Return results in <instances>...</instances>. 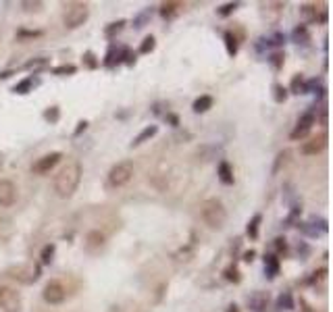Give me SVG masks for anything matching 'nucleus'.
<instances>
[{
	"label": "nucleus",
	"mask_w": 333,
	"mask_h": 312,
	"mask_svg": "<svg viewBox=\"0 0 333 312\" xmlns=\"http://www.w3.org/2000/svg\"><path fill=\"white\" fill-rule=\"evenodd\" d=\"M15 200H17V187H15V183L9 181V179H3V181H0V206L9 208V206L15 204Z\"/></svg>",
	"instance_id": "12"
},
{
	"label": "nucleus",
	"mask_w": 333,
	"mask_h": 312,
	"mask_svg": "<svg viewBox=\"0 0 333 312\" xmlns=\"http://www.w3.org/2000/svg\"><path fill=\"white\" fill-rule=\"evenodd\" d=\"M275 308H277L279 312H283V310H294V296H292L290 291H283L281 296L277 298Z\"/></svg>",
	"instance_id": "19"
},
{
	"label": "nucleus",
	"mask_w": 333,
	"mask_h": 312,
	"mask_svg": "<svg viewBox=\"0 0 333 312\" xmlns=\"http://www.w3.org/2000/svg\"><path fill=\"white\" fill-rule=\"evenodd\" d=\"M83 65L87 69H98L100 67V61L96 59V55H94L92 50H87V52H83Z\"/></svg>",
	"instance_id": "31"
},
{
	"label": "nucleus",
	"mask_w": 333,
	"mask_h": 312,
	"mask_svg": "<svg viewBox=\"0 0 333 312\" xmlns=\"http://www.w3.org/2000/svg\"><path fill=\"white\" fill-rule=\"evenodd\" d=\"M292 38H294L296 44H306V42H310V36H308L306 25H298V27L294 29V33H292Z\"/></svg>",
	"instance_id": "24"
},
{
	"label": "nucleus",
	"mask_w": 333,
	"mask_h": 312,
	"mask_svg": "<svg viewBox=\"0 0 333 312\" xmlns=\"http://www.w3.org/2000/svg\"><path fill=\"white\" fill-rule=\"evenodd\" d=\"M133 163L131 161H121L117 163L107 175V185L111 189H117V187H123L127 185L131 179H133Z\"/></svg>",
	"instance_id": "4"
},
{
	"label": "nucleus",
	"mask_w": 333,
	"mask_h": 312,
	"mask_svg": "<svg viewBox=\"0 0 333 312\" xmlns=\"http://www.w3.org/2000/svg\"><path fill=\"white\" fill-rule=\"evenodd\" d=\"M87 17H90V5L87 3H71V5L65 7L63 23L67 29H77L87 21Z\"/></svg>",
	"instance_id": "3"
},
{
	"label": "nucleus",
	"mask_w": 333,
	"mask_h": 312,
	"mask_svg": "<svg viewBox=\"0 0 333 312\" xmlns=\"http://www.w3.org/2000/svg\"><path fill=\"white\" fill-rule=\"evenodd\" d=\"M314 121H317L314 113H312V111H306L300 119H298V123H296V127L292 129L290 137H292L294 142H298V140H304V137L310 133V129H312V125H314Z\"/></svg>",
	"instance_id": "7"
},
{
	"label": "nucleus",
	"mask_w": 333,
	"mask_h": 312,
	"mask_svg": "<svg viewBox=\"0 0 333 312\" xmlns=\"http://www.w3.org/2000/svg\"><path fill=\"white\" fill-rule=\"evenodd\" d=\"M81 165L79 163H67L57 175H55V192L59 198H71L81 181Z\"/></svg>",
	"instance_id": "1"
},
{
	"label": "nucleus",
	"mask_w": 333,
	"mask_h": 312,
	"mask_svg": "<svg viewBox=\"0 0 333 312\" xmlns=\"http://www.w3.org/2000/svg\"><path fill=\"white\" fill-rule=\"evenodd\" d=\"M75 71H77L75 65H61V67L52 69V73H55V75H73Z\"/></svg>",
	"instance_id": "34"
},
{
	"label": "nucleus",
	"mask_w": 333,
	"mask_h": 312,
	"mask_svg": "<svg viewBox=\"0 0 333 312\" xmlns=\"http://www.w3.org/2000/svg\"><path fill=\"white\" fill-rule=\"evenodd\" d=\"M0 308L5 312H21V293L9 285H0Z\"/></svg>",
	"instance_id": "5"
},
{
	"label": "nucleus",
	"mask_w": 333,
	"mask_h": 312,
	"mask_svg": "<svg viewBox=\"0 0 333 312\" xmlns=\"http://www.w3.org/2000/svg\"><path fill=\"white\" fill-rule=\"evenodd\" d=\"M150 19V11H144V13H139L135 19H133V27L139 29V27H144V23Z\"/></svg>",
	"instance_id": "36"
},
{
	"label": "nucleus",
	"mask_w": 333,
	"mask_h": 312,
	"mask_svg": "<svg viewBox=\"0 0 333 312\" xmlns=\"http://www.w3.org/2000/svg\"><path fill=\"white\" fill-rule=\"evenodd\" d=\"M300 15L304 17V19L306 21H319V17H317V7H314V5H302L300 7Z\"/></svg>",
	"instance_id": "26"
},
{
	"label": "nucleus",
	"mask_w": 333,
	"mask_h": 312,
	"mask_svg": "<svg viewBox=\"0 0 333 312\" xmlns=\"http://www.w3.org/2000/svg\"><path fill=\"white\" fill-rule=\"evenodd\" d=\"M63 159L61 152H50V154H44L40 156V159L31 165V173H36V175H46V173H50L52 169H55Z\"/></svg>",
	"instance_id": "8"
},
{
	"label": "nucleus",
	"mask_w": 333,
	"mask_h": 312,
	"mask_svg": "<svg viewBox=\"0 0 333 312\" xmlns=\"http://www.w3.org/2000/svg\"><path fill=\"white\" fill-rule=\"evenodd\" d=\"M200 217L210 229H223L227 221V211L219 198H208L200 204Z\"/></svg>",
	"instance_id": "2"
},
{
	"label": "nucleus",
	"mask_w": 333,
	"mask_h": 312,
	"mask_svg": "<svg viewBox=\"0 0 333 312\" xmlns=\"http://www.w3.org/2000/svg\"><path fill=\"white\" fill-rule=\"evenodd\" d=\"M123 27H125V19H119V21L111 23L107 29H104V36H107V38H115L117 33H119L121 29H123Z\"/></svg>",
	"instance_id": "28"
},
{
	"label": "nucleus",
	"mask_w": 333,
	"mask_h": 312,
	"mask_svg": "<svg viewBox=\"0 0 333 312\" xmlns=\"http://www.w3.org/2000/svg\"><path fill=\"white\" fill-rule=\"evenodd\" d=\"M227 312H240L237 304H229V308H227Z\"/></svg>",
	"instance_id": "43"
},
{
	"label": "nucleus",
	"mask_w": 333,
	"mask_h": 312,
	"mask_svg": "<svg viewBox=\"0 0 333 312\" xmlns=\"http://www.w3.org/2000/svg\"><path fill=\"white\" fill-rule=\"evenodd\" d=\"M254 256H256V252H254V250L244 252V263H252V260H254Z\"/></svg>",
	"instance_id": "41"
},
{
	"label": "nucleus",
	"mask_w": 333,
	"mask_h": 312,
	"mask_svg": "<svg viewBox=\"0 0 333 312\" xmlns=\"http://www.w3.org/2000/svg\"><path fill=\"white\" fill-rule=\"evenodd\" d=\"M55 252H57V246L55 244H46L40 252V263L42 265H50L52 260H55Z\"/></svg>",
	"instance_id": "23"
},
{
	"label": "nucleus",
	"mask_w": 333,
	"mask_h": 312,
	"mask_svg": "<svg viewBox=\"0 0 333 312\" xmlns=\"http://www.w3.org/2000/svg\"><path fill=\"white\" fill-rule=\"evenodd\" d=\"M42 298H44V302L50 304V306H59V304H63L65 298H67V289H65V285H63L61 281H48V283L44 285Z\"/></svg>",
	"instance_id": "6"
},
{
	"label": "nucleus",
	"mask_w": 333,
	"mask_h": 312,
	"mask_svg": "<svg viewBox=\"0 0 333 312\" xmlns=\"http://www.w3.org/2000/svg\"><path fill=\"white\" fill-rule=\"evenodd\" d=\"M279 269H281V265H279V258L275 254H267L265 256V275L269 277V279H275V277L279 275Z\"/></svg>",
	"instance_id": "16"
},
{
	"label": "nucleus",
	"mask_w": 333,
	"mask_h": 312,
	"mask_svg": "<svg viewBox=\"0 0 333 312\" xmlns=\"http://www.w3.org/2000/svg\"><path fill=\"white\" fill-rule=\"evenodd\" d=\"M269 63L273 65L275 71H279V69L283 67V63H286V55H283V52H273V55L269 57Z\"/></svg>",
	"instance_id": "32"
},
{
	"label": "nucleus",
	"mask_w": 333,
	"mask_h": 312,
	"mask_svg": "<svg viewBox=\"0 0 333 312\" xmlns=\"http://www.w3.org/2000/svg\"><path fill=\"white\" fill-rule=\"evenodd\" d=\"M11 277L21 283H33L40 277V267H33V265H23V267H17L11 269Z\"/></svg>",
	"instance_id": "10"
},
{
	"label": "nucleus",
	"mask_w": 333,
	"mask_h": 312,
	"mask_svg": "<svg viewBox=\"0 0 333 312\" xmlns=\"http://www.w3.org/2000/svg\"><path fill=\"white\" fill-rule=\"evenodd\" d=\"M325 146H327V133H319V135L310 137L308 142H304L300 152L304 156H317V154H321L325 150Z\"/></svg>",
	"instance_id": "11"
},
{
	"label": "nucleus",
	"mask_w": 333,
	"mask_h": 312,
	"mask_svg": "<svg viewBox=\"0 0 333 312\" xmlns=\"http://www.w3.org/2000/svg\"><path fill=\"white\" fill-rule=\"evenodd\" d=\"M286 159H288V152H279L277 154V163H275V167H273V175L279 171V167H281V163H286Z\"/></svg>",
	"instance_id": "39"
},
{
	"label": "nucleus",
	"mask_w": 333,
	"mask_h": 312,
	"mask_svg": "<svg viewBox=\"0 0 333 312\" xmlns=\"http://www.w3.org/2000/svg\"><path fill=\"white\" fill-rule=\"evenodd\" d=\"M42 31H29V29H19L17 31V38L23 40V38H40Z\"/></svg>",
	"instance_id": "37"
},
{
	"label": "nucleus",
	"mask_w": 333,
	"mask_h": 312,
	"mask_svg": "<svg viewBox=\"0 0 333 312\" xmlns=\"http://www.w3.org/2000/svg\"><path fill=\"white\" fill-rule=\"evenodd\" d=\"M181 9H183L181 3H165V5H161V15L165 19H173L175 15H179Z\"/></svg>",
	"instance_id": "20"
},
{
	"label": "nucleus",
	"mask_w": 333,
	"mask_h": 312,
	"mask_svg": "<svg viewBox=\"0 0 333 312\" xmlns=\"http://www.w3.org/2000/svg\"><path fill=\"white\" fill-rule=\"evenodd\" d=\"M156 48V40L154 36H146L142 40V44H139V55H150V52Z\"/></svg>",
	"instance_id": "29"
},
{
	"label": "nucleus",
	"mask_w": 333,
	"mask_h": 312,
	"mask_svg": "<svg viewBox=\"0 0 333 312\" xmlns=\"http://www.w3.org/2000/svg\"><path fill=\"white\" fill-rule=\"evenodd\" d=\"M59 117H61V109H59V107H50V109L44 113V119L48 121V123H57Z\"/></svg>",
	"instance_id": "35"
},
{
	"label": "nucleus",
	"mask_w": 333,
	"mask_h": 312,
	"mask_svg": "<svg viewBox=\"0 0 333 312\" xmlns=\"http://www.w3.org/2000/svg\"><path fill=\"white\" fill-rule=\"evenodd\" d=\"M275 250H277L279 254H286V252H288V239H286V237H277V239H275Z\"/></svg>",
	"instance_id": "38"
},
{
	"label": "nucleus",
	"mask_w": 333,
	"mask_h": 312,
	"mask_svg": "<svg viewBox=\"0 0 333 312\" xmlns=\"http://www.w3.org/2000/svg\"><path fill=\"white\" fill-rule=\"evenodd\" d=\"M31 88H33V79H31V77H25V79H21L19 83L15 85V88H13V92H15V94H21V96H23V94H29V92H31Z\"/></svg>",
	"instance_id": "27"
},
{
	"label": "nucleus",
	"mask_w": 333,
	"mask_h": 312,
	"mask_svg": "<svg viewBox=\"0 0 333 312\" xmlns=\"http://www.w3.org/2000/svg\"><path fill=\"white\" fill-rule=\"evenodd\" d=\"M87 129V121H79L77 123V129H75V135H79L81 131H85Z\"/></svg>",
	"instance_id": "42"
},
{
	"label": "nucleus",
	"mask_w": 333,
	"mask_h": 312,
	"mask_svg": "<svg viewBox=\"0 0 333 312\" xmlns=\"http://www.w3.org/2000/svg\"><path fill=\"white\" fill-rule=\"evenodd\" d=\"M217 175H219V181H221L223 185H231V183L235 181V177H233V169H231V165L227 163V161H221V163H219Z\"/></svg>",
	"instance_id": "13"
},
{
	"label": "nucleus",
	"mask_w": 333,
	"mask_h": 312,
	"mask_svg": "<svg viewBox=\"0 0 333 312\" xmlns=\"http://www.w3.org/2000/svg\"><path fill=\"white\" fill-rule=\"evenodd\" d=\"M288 88H283L281 83H273V100L277 102V104H283L286 100H288Z\"/></svg>",
	"instance_id": "25"
},
{
	"label": "nucleus",
	"mask_w": 333,
	"mask_h": 312,
	"mask_svg": "<svg viewBox=\"0 0 333 312\" xmlns=\"http://www.w3.org/2000/svg\"><path fill=\"white\" fill-rule=\"evenodd\" d=\"M159 133V125H148V127H144L142 131H139L135 137H133V142H131V148H135V146H142L144 142H148V140H152V137Z\"/></svg>",
	"instance_id": "14"
},
{
	"label": "nucleus",
	"mask_w": 333,
	"mask_h": 312,
	"mask_svg": "<svg viewBox=\"0 0 333 312\" xmlns=\"http://www.w3.org/2000/svg\"><path fill=\"white\" fill-rule=\"evenodd\" d=\"M260 223H262V215H258V213H256V215L248 221V229H246V233H248V237H250V239H258Z\"/></svg>",
	"instance_id": "21"
},
{
	"label": "nucleus",
	"mask_w": 333,
	"mask_h": 312,
	"mask_svg": "<svg viewBox=\"0 0 333 312\" xmlns=\"http://www.w3.org/2000/svg\"><path fill=\"white\" fill-rule=\"evenodd\" d=\"M223 275H225V279H227V281H231V283H240V281H242L240 271H237L235 267H227V269L223 271Z\"/></svg>",
	"instance_id": "33"
},
{
	"label": "nucleus",
	"mask_w": 333,
	"mask_h": 312,
	"mask_svg": "<svg viewBox=\"0 0 333 312\" xmlns=\"http://www.w3.org/2000/svg\"><path fill=\"white\" fill-rule=\"evenodd\" d=\"M213 104H215V100H213V96H200V98H196L194 100V104H192V111H194L196 115H202V113H206V111H210L213 109Z\"/></svg>",
	"instance_id": "17"
},
{
	"label": "nucleus",
	"mask_w": 333,
	"mask_h": 312,
	"mask_svg": "<svg viewBox=\"0 0 333 312\" xmlns=\"http://www.w3.org/2000/svg\"><path fill=\"white\" fill-rule=\"evenodd\" d=\"M3 163H5V159H3V154H0V167H3Z\"/></svg>",
	"instance_id": "44"
},
{
	"label": "nucleus",
	"mask_w": 333,
	"mask_h": 312,
	"mask_svg": "<svg viewBox=\"0 0 333 312\" xmlns=\"http://www.w3.org/2000/svg\"><path fill=\"white\" fill-rule=\"evenodd\" d=\"M269 304V293H262V291H256L252 293V296L248 298V306L254 310V312H260V310H265Z\"/></svg>",
	"instance_id": "15"
},
{
	"label": "nucleus",
	"mask_w": 333,
	"mask_h": 312,
	"mask_svg": "<svg viewBox=\"0 0 333 312\" xmlns=\"http://www.w3.org/2000/svg\"><path fill=\"white\" fill-rule=\"evenodd\" d=\"M304 88H306V81H304L302 73H298V75H294L288 92H292V94H304Z\"/></svg>",
	"instance_id": "22"
},
{
	"label": "nucleus",
	"mask_w": 333,
	"mask_h": 312,
	"mask_svg": "<svg viewBox=\"0 0 333 312\" xmlns=\"http://www.w3.org/2000/svg\"><path fill=\"white\" fill-rule=\"evenodd\" d=\"M223 40H225V48H227V55H229L231 59L237 55V50H240V42H237V36L233 31H225V36H223Z\"/></svg>",
	"instance_id": "18"
},
{
	"label": "nucleus",
	"mask_w": 333,
	"mask_h": 312,
	"mask_svg": "<svg viewBox=\"0 0 333 312\" xmlns=\"http://www.w3.org/2000/svg\"><path fill=\"white\" fill-rule=\"evenodd\" d=\"M237 7H240V3H225V5H221V7L217 9V15H219V17H229V15L235 13Z\"/></svg>",
	"instance_id": "30"
},
{
	"label": "nucleus",
	"mask_w": 333,
	"mask_h": 312,
	"mask_svg": "<svg viewBox=\"0 0 333 312\" xmlns=\"http://www.w3.org/2000/svg\"><path fill=\"white\" fill-rule=\"evenodd\" d=\"M104 244H107V235H104L102 231L98 229H92V231H87L85 233V239H83V250L87 254H98Z\"/></svg>",
	"instance_id": "9"
},
{
	"label": "nucleus",
	"mask_w": 333,
	"mask_h": 312,
	"mask_svg": "<svg viewBox=\"0 0 333 312\" xmlns=\"http://www.w3.org/2000/svg\"><path fill=\"white\" fill-rule=\"evenodd\" d=\"M21 7H23L27 13H31V11H40L44 5H42V3H21Z\"/></svg>",
	"instance_id": "40"
}]
</instances>
